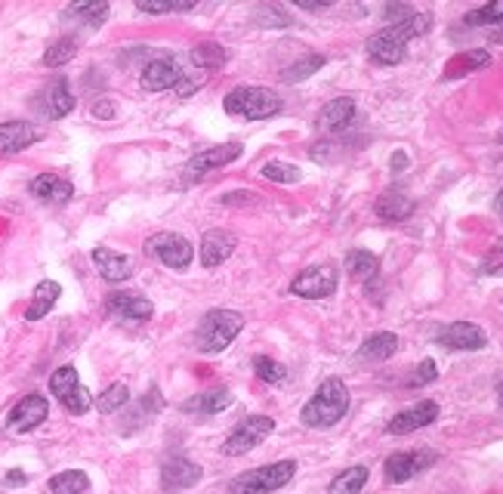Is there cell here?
Masks as SVG:
<instances>
[{
	"instance_id": "44",
	"label": "cell",
	"mask_w": 503,
	"mask_h": 494,
	"mask_svg": "<svg viewBox=\"0 0 503 494\" xmlns=\"http://www.w3.org/2000/svg\"><path fill=\"white\" fill-rule=\"evenodd\" d=\"M257 195L254 192H225L223 195V205H250Z\"/></svg>"
},
{
	"instance_id": "8",
	"label": "cell",
	"mask_w": 503,
	"mask_h": 494,
	"mask_svg": "<svg viewBox=\"0 0 503 494\" xmlns=\"http://www.w3.org/2000/svg\"><path fill=\"white\" fill-rule=\"evenodd\" d=\"M275 429V420L266 417V415H254L247 417L245 424H238V429H232V436L225 439L223 445V455L225 457H238V455H247V451H254L259 442L266 439Z\"/></svg>"
},
{
	"instance_id": "17",
	"label": "cell",
	"mask_w": 503,
	"mask_h": 494,
	"mask_svg": "<svg viewBox=\"0 0 503 494\" xmlns=\"http://www.w3.org/2000/svg\"><path fill=\"white\" fill-rule=\"evenodd\" d=\"M435 417H439V405H435L433 399H424V402L411 405V408L399 411V415H395V417L386 424V433H393V436L414 433V429H424V426H429Z\"/></svg>"
},
{
	"instance_id": "37",
	"label": "cell",
	"mask_w": 503,
	"mask_h": 494,
	"mask_svg": "<svg viewBox=\"0 0 503 494\" xmlns=\"http://www.w3.org/2000/svg\"><path fill=\"white\" fill-rule=\"evenodd\" d=\"M263 176L269 183H299L303 180V173H299V167L294 164H284V161H269V164H263Z\"/></svg>"
},
{
	"instance_id": "22",
	"label": "cell",
	"mask_w": 503,
	"mask_h": 494,
	"mask_svg": "<svg viewBox=\"0 0 503 494\" xmlns=\"http://www.w3.org/2000/svg\"><path fill=\"white\" fill-rule=\"evenodd\" d=\"M31 195L37 201H44V205H65L71 195H75V185L68 180H62L59 173H40L37 180H31Z\"/></svg>"
},
{
	"instance_id": "20",
	"label": "cell",
	"mask_w": 503,
	"mask_h": 494,
	"mask_svg": "<svg viewBox=\"0 0 503 494\" xmlns=\"http://www.w3.org/2000/svg\"><path fill=\"white\" fill-rule=\"evenodd\" d=\"M352 121H355V100L352 96H337V100H330L319 111L315 127H319L321 133H343Z\"/></svg>"
},
{
	"instance_id": "50",
	"label": "cell",
	"mask_w": 503,
	"mask_h": 494,
	"mask_svg": "<svg viewBox=\"0 0 503 494\" xmlns=\"http://www.w3.org/2000/svg\"><path fill=\"white\" fill-rule=\"evenodd\" d=\"M500 140H503V136H500Z\"/></svg>"
},
{
	"instance_id": "36",
	"label": "cell",
	"mask_w": 503,
	"mask_h": 494,
	"mask_svg": "<svg viewBox=\"0 0 503 494\" xmlns=\"http://www.w3.org/2000/svg\"><path fill=\"white\" fill-rule=\"evenodd\" d=\"M130 402V390L127 384H111L109 390H105L100 399H96V408L102 411V415H115V411H121L124 405Z\"/></svg>"
},
{
	"instance_id": "14",
	"label": "cell",
	"mask_w": 503,
	"mask_h": 494,
	"mask_svg": "<svg viewBox=\"0 0 503 494\" xmlns=\"http://www.w3.org/2000/svg\"><path fill=\"white\" fill-rule=\"evenodd\" d=\"M435 464L433 451H399V455L386 457L383 473L389 482H408L414 476H420L424 469H429Z\"/></svg>"
},
{
	"instance_id": "18",
	"label": "cell",
	"mask_w": 503,
	"mask_h": 494,
	"mask_svg": "<svg viewBox=\"0 0 503 494\" xmlns=\"http://www.w3.org/2000/svg\"><path fill=\"white\" fill-rule=\"evenodd\" d=\"M44 140V131L28 121H6L0 124V155H19L28 145Z\"/></svg>"
},
{
	"instance_id": "41",
	"label": "cell",
	"mask_w": 503,
	"mask_h": 494,
	"mask_svg": "<svg viewBox=\"0 0 503 494\" xmlns=\"http://www.w3.org/2000/svg\"><path fill=\"white\" fill-rule=\"evenodd\" d=\"M254 368H257V374L263 377V380H269V384H281L284 374H288V368H284L281 362L269 359V355H257Z\"/></svg>"
},
{
	"instance_id": "1",
	"label": "cell",
	"mask_w": 503,
	"mask_h": 494,
	"mask_svg": "<svg viewBox=\"0 0 503 494\" xmlns=\"http://www.w3.org/2000/svg\"><path fill=\"white\" fill-rule=\"evenodd\" d=\"M433 28V16L429 13H411L408 19L399 26H386L383 31H377L374 37H368V56L380 66H399L404 59V47L408 40L426 35Z\"/></svg>"
},
{
	"instance_id": "42",
	"label": "cell",
	"mask_w": 503,
	"mask_h": 494,
	"mask_svg": "<svg viewBox=\"0 0 503 494\" xmlns=\"http://www.w3.org/2000/svg\"><path fill=\"white\" fill-rule=\"evenodd\" d=\"M435 377H439V368H435L433 359H426V362H420L417 368H414V374H411L408 384L411 386H426V384H433Z\"/></svg>"
},
{
	"instance_id": "23",
	"label": "cell",
	"mask_w": 503,
	"mask_h": 494,
	"mask_svg": "<svg viewBox=\"0 0 503 494\" xmlns=\"http://www.w3.org/2000/svg\"><path fill=\"white\" fill-rule=\"evenodd\" d=\"M93 263L105 281H127L130 275H133V260L124 254H115V250H109V247H96Z\"/></svg>"
},
{
	"instance_id": "9",
	"label": "cell",
	"mask_w": 503,
	"mask_h": 494,
	"mask_svg": "<svg viewBox=\"0 0 503 494\" xmlns=\"http://www.w3.org/2000/svg\"><path fill=\"white\" fill-rule=\"evenodd\" d=\"M241 152H245V145L241 142H225V145H216V149H207V152H198L189 164L183 170V183H198L204 180L207 173H214V170H220L225 164H232L235 158H241Z\"/></svg>"
},
{
	"instance_id": "35",
	"label": "cell",
	"mask_w": 503,
	"mask_h": 494,
	"mask_svg": "<svg viewBox=\"0 0 503 494\" xmlns=\"http://www.w3.org/2000/svg\"><path fill=\"white\" fill-rule=\"evenodd\" d=\"M324 66V56H303L299 62H294V66H288L281 71V80H288V84H299V80H306L309 75H315Z\"/></svg>"
},
{
	"instance_id": "6",
	"label": "cell",
	"mask_w": 503,
	"mask_h": 494,
	"mask_svg": "<svg viewBox=\"0 0 503 494\" xmlns=\"http://www.w3.org/2000/svg\"><path fill=\"white\" fill-rule=\"evenodd\" d=\"M145 254H149L152 260L170 266V269L185 272L192 266V241L176 232H158L145 241Z\"/></svg>"
},
{
	"instance_id": "49",
	"label": "cell",
	"mask_w": 503,
	"mask_h": 494,
	"mask_svg": "<svg viewBox=\"0 0 503 494\" xmlns=\"http://www.w3.org/2000/svg\"><path fill=\"white\" fill-rule=\"evenodd\" d=\"M498 205H500V214H503V192H500V198H498Z\"/></svg>"
},
{
	"instance_id": "47",
	"label": "cell",
	"mask_w": 503,
	"mask_h": 494,
	"mask_svg": "<svg viewBox=\"0 0 503 494\" xmlns=\"http://www.w3.org/2000/svg\"><path fill=\"white\" fill-rule=\"evenodd\" d=\"M404 164H408V158H404V155H402V152H399V155H395V158H393V170H402Z\"/></svg>"
},
{
	"instance_id": "13",
	"label": "cell",
	"mask_w": 503,
	"mask_h": 494,
	"mask_svg": "<svg viewBox=\"0 0 503 494\" xmlns=\"http://www.w3.org/2000/svg\"><path fill=\"white\" fill-rule=\"evenodd\" d=\"M435 343L445 346V350H485L488 334L473 321H451L435 334Z\"/></svg>"
},
{
	"instance_id": "24",
	"label": "cell",
	"mask_w": 503,
	"mask_h": 494,
	"mask_svg": "<svg viewBox=\"0 0 503 494\" xmlns=\"http://www.w3.org/2000/svg\"><path fill=\"white\" fill-rule=\"evenodd\" d=\"M374 210H377L380 220H386V223H404L414 214V201L399 189H389L377 198Z\"/></svg>"
},
{
	"instance_id": "33",
	"label": "cell",
	"mask_w": 503,
	"mask_h": 494,
	"mask_svg": "<svg viewBox=\"0 0 503 494\" xmlns=\"http://www.w3.org/2000/svg\"><path fill=\"white\" fill-rule=\"evenodd\" d=\"M488 62H491V56L485 53V50H469V53L454 56V59L448 62V68H445V75H448V78H460V75H466V71H473V68L488 66Z\"/></svg>"
},
{
	"instance_id": "21",
	"label": "cell",
	"mask_w": 503,
	"mask_h": 494,
	"mask_svg": "<svg viewBox=\"0 0 503 494\" xmlns=\"http://www.w3.org/2000/svg\"><path fill=\"white\" fill-rule=\"evenodd\" d=\"M235 247H238V238H235L232 232L210 229V232H204V238H201V263H204L207 269L223 266L235 254Z\"/></svg>"
},
{
	"instance_id": "11",
	"label": "cell",
	"mask_w": 503,
	"mask_h": 494,
	"mask_svg": "<svg viewBox=\"0 0 503 494\" xmlns=\"http://www.w3.org/2000/svg\"><path fill=\"white\" fill-rule=\"evenodd\" d=\"M337 290V272L330 266H312V269H303L290 281V294L306 297V300H324Z\"/></svg>"
},
{
	"instance_id": "2",
	"label": "cell",
	"mask_w": 503,
	"mask_h": 494,
	"mask_svg": "<svg viewBox=\"0 0 503 494\" xmlns=\"http://www.w3.org/2000/svg\"><path fill=\"white\" fill-rule=\"evenodd\" d=\"M346 411H349L346 384L340 377H328V380H321V386L315 390V395L306 402L299 420H303L306 426H312V429H330L346 417Z\"/></svg>"
},
{
	"instance_id": "15",
	"label": "cell",
	"mask_w": 503,
	"mask_h": 494,
	"mask_svg": "<svg viewBox=\"0 0 503 494\" xmlns=\"http://www.w3.org/2000/svg\"><path fill=\"white\" fill-rule=\"evenodd\" d=\"M198 482H201V467L192 464L189 457L176 455L164 460V467H161V489H164V494H180Z\"/></svg>"
},
{
	"instance_id": "38",
	"label": "cell",
	"mask_w": 503,
	"mask_h": 494,
	"mask_svg": "<svg viewBox=\"0 0 503 494\" xmlns=\"http://www.w3.org/2000/svg\"><path fill=\"white\" fill-rule=\"evenodd\" d=\"M466 26H500L503 28V0H498V4H488L482 6V10H473L466 16Z\"/></svg>"
},
{
	"instance_id": "28",
	"label": "cell",
	"mask_w": 503,
	"mask_h": 494,
	"mask_svg": "<svg viewBox=\"0 0 503 494\" xmlns=\"http://www.w3.org/2000/svg\"><path fill=\"white\" fill-rule=\"evenodd\" d=\"M232 405V393L229 390H210L194 395L183 405V411H194V415H216V411H225Z\"/></svg>"
},
{
	"instance_id": "16",
	"label": "cell",
	"mask_w": 503,
	"mask_h": 494,
	"mask_svg": "<svg viewBox=\"0 0 503 494\" xmlns=\"http://www.w3.org/2000/svg\"><path fill=\"white\" fill-rule=\"evenodd\" d=\"M47 415H50V405H47V399L44 395H37V393H31L10 411L6 429H10V433H28V429L44 424Z\"/></svg>"
},
{
	"instance_id": "26",
	"label": "cell",
	"mask_w": 503,
	"mask_h": 494,
	"mask_svg": "<svg viewBox=\"0 0 503 494\" xmlns=\"http://www.w3.org/2000/svg\"><path fill=\"white\" fill-rule=\"evenodd\" d=\"M395 350H399V337L389 334V331H380V334L368 337L359 350V359L362 362H383V359H393Z\"/></svg>"
},
{
	"instance_id": "4",
	"label": "cell",
	"mask_w": 503,
	"mask_h": 494,
	"mask_svg": "<svg viewBox=\"0 0 503 494\" xmlns=\"http://www.w3.org/2000/svg\"><path fill=\"white\" fill-rule=\"evenodd\" d=\"M223 109L247 121H266L281 111V100L269 87H238L223 100Z\"/></svg>"
},
{
	"instance_id": "40",
	"label": "cell",
	"mask_w": 503,
	"mask_h": 494,
	"mask_svg": "<svg viewBox=\"0 0 503 494\" xmlns=\"http://www.w3.org/2000/svg\"><path fill=\"white\" fill-rule=\"evenodd\" d=\"M192 6H194V0H180V4H170V0H158V4H152V0H140L136 10L152 13V16H164V13H185V10H192Z\"/></svg>"
},
{
	"instance_id": "10",
	"label": "cell",
	"mask_w": 503,
	"mask_h": 494,
	"mask_svg": "<svg viewBox=\"0 0 503 494\" xmlns=\"http://www.w3.org/2000/svg\"><path fill=\"white\" fill-rule=\"evenodd\" d=\"M183 75L185 71L173 56H161V59H152L149 66L142 68L140 84H142V90H149V93H164V90H176Z\"/></svg>"
},
{
	"instance_id": "31",
	"label": "cell",
	"mask_w": 503,
	"mask_h": 494,
	"mask_svg": "<svg viewBox=\"0 0 503 494\" xmlns=\"http://www.w3.org/2000/svg\"><path fill=\"white\" fill-rule=\"evenodd\" d=\"M53 494H87L90 491V476L84 469H65V473L50 479Z\"/></svg>"
},
{
	"instance_id": "48",
	"label": "cell",
	"mask_w": 503,
	"mask_h": 494,
	"mask_svg": "<svg viewBox=\"0 0 503 494\" xmlns=\"http://www.w3.org/2000/svg\"><path fill=\"white\" fill-rule=\"evenodd\" d=\"M498 405H500V411H503V377L498 380Z\"/></svg>"
},
{
	"instance_id": "27",
	"label": "cell",
	"mask_w": 503,
	"mask_h": 494,
	"mask_svg": "<svg viewBox=\"0 0 503 494\" xmlns=\"http://www.w3.org/2000/svg\"><path fill=\"white\" fill-rule=\"evenodd\" d=\"M59 294H62V288L56 285V281H40V285L35 288V297H31V306L26 310V319L28 321H40L56 306Z\"/></svg>"
},
{
	"instance_id": "19",
	"label": "cell",
	"mask_w": 503,
	"mask_h": 494,
	"mask_svg": "<svg viewBox=\"0 0 503 494\" xmlns=\"http://www.w3.org/2000/svg\"><path fill=\"white\" fill-rule=\"evenodd\" d=\"M105 310H109L115 319H124V321H149L155 315V306H152L149 297L142 294H130V290H118L105 300Z\"/></svg>"
},
{
	"instance_id": "30",
	"label": "cell",
	"mask_w": 503,
	"mask_h": 494,
	"mask_svg": "<svg viewBox=\"0 0 503 494\" xmlns=\"http://www.w3.org/2000/svg\"><path fill=\"white\" fill-rule=\"evenodd\" d=\"M346 272L355 281H371L380 272V260L371 250H349L346 254Z\"/></svg>"
},
{
	"instance_id": "3",
	"label": "cell",
	"mask_w": 503,
	"mask_h": 494,
	"mask_svg": "<svg viewBox=\"0 0 503 494\" xmlns=\"http://www.w3.org/2000/svg\"><path fill=\"white\" fill-rule=\"evenodd\" d=\"M245 328V319L232 310H214L201 319L198 334H194V346L204 355H220L225 346L238 337V331Z\"/></svg>"
},
{
	"instance_id": "12",
	"label": "cell",
	"mask_w": 503,
	"mask_h": 494,
	"mask_svg": "<svg viewBox=\"0 0 503 494\" xmlns=\"http://www.w3.org/2000/svg\"><path fill=\"white\" fill-rule=\"evenodd\" d=\"M35 105H37V111L44 118L59 121V118L68 115L71 109H75V93H71L68 80L59 75V78H53L50 84H47L44 90L37 93V102Z\"/></svg>"
},
{
	"instance_id": "7",
	"label": "cell",
	"mask_w": 503,
	"mask_h": 494,
	"mask_svg": "<svg viewBox=\"0 0 503 494\" xmlns=\"http://www.w3.org/2000/svg\"><path fill=\"white\" fill-rule=\"evenodd\" d=\"M50 393L62 402V408L68 411V415L80 417V415H87V411H90V393H87L84 386H80L75 364H65V368L53 371V377H50Z\"/></svg>"
},
{
	"instance_id": "25",
	"label": "cell",
	"mask_w": 503,
	"mask_h": 494,
	"mask_svg": "<svg viewBox=\"0 0 503 494\" xmlns=\"http://www.w3.org/2000/svg\"><path fill=\"white\" fill-rule=\"evenodd\" d=\"M65 22H78V26L87 28H100L105 19H109V4L102 0H93V4H71L68 10L62 13Z\"/></svg>"
},
{
	"instance_id": "32",
	"label": "cell",
	"mask_w": 503,
	"mask_h": 494,
	"mask_svg": "<svg viewBox=\"0 0 503 494\" xmlns=\"http://www.w3.org/2000/svg\"><path fill=\"white\" fill-rule=\"evenodd\" d=\"M364 482H368V467H349L330 482L328 494H359L364 489Z\"/></svg>"
},
{
	"instance_id": "34",
	"label": "cell",
	"mask_w": 503,
	"mask_h": 494,
	"mask_svg": "<svg viewBox=\"0 0 503 494\" xmlns=\"http://www.w3.org/2000/svg\"><path fill=\"white\" fill-rule=\"evenodd\" d=\"M78 53V40L75 37H59L56 44H50V50L44 53V66L47 68H59L65 62H71Z\"/></svg>"
},
{
	"instance_id": "39",
	"label": "cell",
	"mask_w": 503,
	"mask_h": 494,
	"mask_svg": "<svg viewBox=\"0 0 503 494\" xmlns=\"http://www.w3.org/2000/svg\"><path fill=\"white\" fill-rule=\"evenodd\" d=\"M254 22L259 28H288L290 19L284 16L281 6H259V10H254Z\"/></svg>"
},
{
	"instance_id": "43",
	"label": "cell",
	"mask_w": 503,
	"mask_h": 494,
	"mask_svg": "<svg viewBox=\"0 0 503 494\" xmlns=\"http://www.w3.org/2000/svg\"><path fill=\"white\" fill-rule=\"evenodd\" d=\"M500 272H503V238L494 241L491 254L482 263V275H500Z\"/></svg>"
},
{
	"instance_id": "29",
	"label": "cell",
	"mask_w": 503,
	"mask_h": 494,
	"mask_svg": "<svg viewBox=\"0 0 503 494\" xmlns=\"http://www.w3.org/2000/svg\"><path fill=\"white\" fill-rule=\"evenodd\" d=\"M189 62L194 66V71H216L225 66V50L220 44H210V40H204V44H198L194 50L189 53Z\"/></svg>"
},
{
	"instance_id": "5",
	"label": "cell",
	"mask_w": 503,
	"mask_h": 494,
	"mask_svg": "<svg viewBox=\"0 0 503 494\" xmlns=\"http://www.w3.org/2000/svg\"><path fill=\"white\" fill-rule=\"evenodd\" d=\"M294 473H297L294 460H278V464H266V467L241 473L238 479H232L229 491L232 494H272L294 479Z\"/></svg>"
},
{
	"instance_id": "46",
	"label": "cell",
	"mask_w": 503,
	"mask_h": 494,
	"mask_svg": "<svg viewBox=\"0 0 503 494\" xmlns=\"http://www.w3.org/2000/svg\"><path fill=\"white\" fill-rule=\"evenodd\" d=\"M6 482H10V485H26V473H16V469H13V473L6 476Z\"/></svg>"
},
{
	"instance_id": "45",
	"label": "cell",
	"mask_w": 503,
	"mask_h": 494,
	"mask_svg": "<svg viewBox=\"0 0 503 494\" xmlns=\"http://www.w3.org/2000/svg\"><path fill=\"white\" fill-rule=\"evenodd\" d=\"M93 115L96 118H111V115H115V105H111V102H96L93 105Z\"/></svg>"
}]
</instances>
